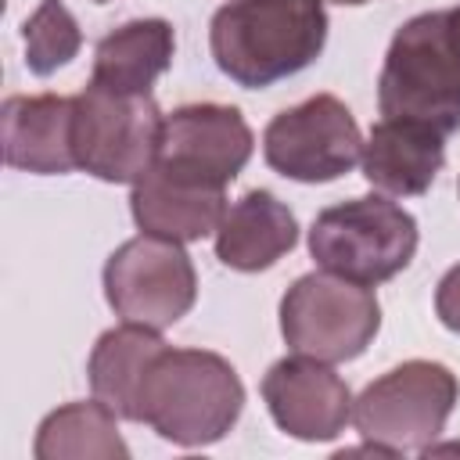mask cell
<instances>
[{
	"mask_svg": "<svg viewBox=\"0 0 460 460\" xmlns=\"http://www.w3.org/2000/svg\"><path fill=\"white\" fill-rule=\"evenodd\" d=\"M327 0H230L212 14L208 50L223 75L266 90L309 68L327 43Z\"/></svg>",
	"mask_w": 460,
	"mask_h": 460,
	"instance_id": "1",
	"label": "cell"
},
{
	"mask_svg": "<svg viewBox=\"0 0 460 460\" xmlns=\"http://www.w3.org/2000/svg\"><path fill=\"white\" fill-rule=\"evenodd\" d=\"M244 410L230 359L208 349H162L140 385V420L165 442L198 449L226 438Z\"/></svg>",
	"mask_w": 460,
	"mask_h": 460,
	"instance_id": "2",
	"label": "cell"
},
{
	"mask_svg": "<svg viewBox=\"0 0 460 460\" xmlns=\"http://www.w3.org/2000/svg\"><path fill=\"white\" fill-rule=\"evenodd\" d=\"M377 108L385 119H410L438 129H460V58L449 40V14L424 11L402 22L388 43Z\"/></svg>",
	"mask_w": 460,
	"mask_h": 460,
	"instance_id": "3",
	"label": "cell"
},
{
	"mask_svg": "<svg viewBox=\"0 0 460 460\" xmlns=\"http://www.w3.org/2000/svg\"><path fill=\"white\" fill-rule=\"evenodd\" d=\"M413 252L417 219L381 194L331 205L309 226V255L316 259V266L363 288L385 284L402 273Z\"/></svg>",
	"mask_w": 460,
	"mask_h": 460,
	"instance_id": "4",
	"label": "cell"
},
{
	"mask_svg": "<svg viewBox=\"0 0 460 460\" xmlns=\"http://www.w3.org/2000/svg\"><path fill=\"white\" fill-rule=\"evenodd\" d=\"M456 399L460 381L449 367L435 359H406L352 399V424L367 442L385 446L392 456L428 453Z\"/></svg>",
	"mask_w": 460,
	"mask_h": 460,
	"instance_id": "5",
	"label": "cell"
},
{
	"mask_svg": "<svg viewBox=\"0 0 460 460\" xmlns=\"http://www.w3.org/2000/svg\"><path fill=\"white\" fill-rule=\"evenodd\" d=\"M162 122L165 115L151 93H115L90 79L75 93V169L104 183H137L158 162Z\"/></svg>",
	"mask_w": 460,
	"mask_h": 460,
	"instance_id": "6",
	"label": "cell"
},
{
	"mask_svg": "<svg viewBox=\"0 0 460 460\" xmlns=\"http://www.w3.org/2000/svg\"><path fill=\"white\" fill-rule=\"evenodd\" d=\"M381 327V302L370 288L338 273H305L280 298V334L291 352L345 363L367 352Z\"/></svg>",
	"mask_w": 460,
	"mask_h": 460,
	"instance_id": "7",
	"label": "cell"
},
{
	"mask_svg": "<svg viewBox=\"0 0 460 460\" xmlns=\"http://www.w3.org/2000/svg\"><path fill=\"white\" fill-rule=\"evenodd\" d=\"M104 298L126 323L162 331L190 313L198 298V273L180 241L140 234L108 255Z\"/></svg>",
	"mask_w": 460,
	"mask_h": 460,
	"instance_id": "8",
	"label": "cell"
},
{
	"mask_svg": "<svg viewBox=\"0 0 460 460\" xmlns=\"http://www.w3.org/2000/svg\"><path fill=\"white\" fill-rule=\"evenodd\" d=\"M262 158L288 180L331 183L352 172L363 158V133L341 97L313 93L270 119L262 133Z\"/></svg>",
	"mask_w": 460,
	"mask_h": 460,
	"instance_id": "9",
	"label": "cell"
},
{
	"mask_svg": "<svg viewBox=\"0 0 460 460\" xmlns=\"http://www.w3.org/2000/svg\"><path fill=\"white\" fill-rule=\"evenodd\" d=\"M252 147V126L234 104H183L162 122L155 165L205 187H226L248 165Z\"/></svg>",
	"mask_w": 460,
	"mask_h": 460,
	"instance_id": "10",
	"label": "cell"
},
{
	"mask_svg": "<svg viewBox=\"0 0 460 460\" xmlns=\"http://www.w3.org/2000/svg\"><path fill=\"white\" fill-rule=\"evenodd\" d=\"M273 424L298 442H331L352 420V392L331 363L316 356L277 359L259 385Z\"/></svg>",
	"mask_w": 460,
	"mask_h": 460,
	"instance_id": "11",
	"label": "cell"
},
{
	"mask_svg": "<svg viewBox=\"0 0 460 460\" xmlns=\"http://www.w3.org/2000/svg\"><path fill=\"white\" fill-rule=\"evenodd\" d=\"M75 97L61 93H14L0 108L4 162L36 176H61L75 169L72 151Z\"/></svg>",
	"mask_w": 460,
	"mask_h": 460,
	"instance_id": "12",
	"label": "cell"
},
{
	"mask_svg": "<svg viewBox=\"0 0 460 460\" xmlns=\"http://www.w3.org/2000/svg\"><path fill=\"white\" fill-rule=\"evenodd\" d=\"M129 212L140 234L169 237V241H201L216 234L226 212V187H205L183 176L151 165L129 194Z\"/></svg>",
	"mask_w": 460,
	"mask_h": 460,
	"instance_id": "13",
	"label": "cell"
},
{
	"mask_svg": "<svg viewBox=\"0 0 460 460\" xmlns=\"http://www.w3.org/2000/svg\"><path fill=\"white\" fill-rule=\"evenodd\" d=\"M359 165L374 190L392 198H417L446 165V137L424 122L381 119L363 140Z\"/></svg>",
	"mask_w": 460,
	"mask_h": 460,
	"instance_id": "14",
	"label": "cell"
},
{
	"mask_svg": "<svg viewBox=\"0 0 460 460\" xmlns=\"http://www.w3.org/2000/svg\"><path fill=\"white\" fill-rule=\"evenodd\" d=\"M295 244H298L295 212L262 187L241 194L216 226V259L237 273L270 270Z\"/></svg>",
	"mask_w": 460,
	"mask_h": 460,
	"instance_id": "15",
	"label": "cell"
},
{
	"mask_svg": "<svg viewBox=\"0 0 460 460\" xmlns=\"http://www.w3.org/2000/svg\"><path fill=\"white\" fill-rule=\"evenodd\" d=\"M176 32L165 18H133L93 47V83L115 93H151L155 79L172 65Z\"/></svg>",
	"mask_w": 460,
	"mask_h": 460,
	"instance_id": "16",
	"label": "cell"
},
{
	"mask_svg": "<svg viewBox=\"0 0 460 460\" xmlns=\"http://www.w3.org/2000/svg\"><path fill=\"white\" fill-rule=\"evenodd\" d=\"M162 349L165 341L158 338V331L140 327V323L122 320V327L104 331L86 363L93 399H101L122 420H140V385H144L151 359Z\"/></svg>",
	"mask_w": 460,
	"mask_h": 460,
	"instance_id": "17",
	"label": "cell"
},
{
	"mask_svg": "<svg viewBox=\"0 0 460 460\" xmlns=\"http://www.w3.org/2000/svg\"><path fill=\"white\" fill-rule=\"evenodd\" d=\"M36 460H61V456H101V460H126L129 446L115 428V413L101 402H68L43 417L32 446Z\"/></svg>",
	"mask_w": 460,
	"mask_h": 460,
	"instance_id": "18",
	"label": "cell"
},
{
	"mask_svg": "<svg viewBox=\"0 0 460 460\" xmlns=\"http://www.w3.org/2000/svg\"><path fill=\"white\" fill-rule=\"evenodd\" d=\"M22 43H25V65L32 75H54L65 68L79 47L83 32L65 7V0H40V7L22 22Z\"/></svg>",
	"mask_w": 460,
	"mask_h": 460,
	"instance_id": "19",
	"label": "cell"
},
{
	"mask_svg": "<svg viewBox=\"0 0 460 460\" xmlns=\"http://www.w3.org/2000/svg\"><path fill=\"white\" fill-rule=\"evenodd\" d=\"M435 313H438V320L453 334H460V262L449 266L446 277L438 280V288H435Z\"/></svg>",
	"mask_w": 460,
	"mask_h": 460,
	"instance_id": "20",
	"label": "cell"
},
{
	"mask_svg": "<svg viewBox=\"0 0 460 460\" xmlns=\"http://www.w3.org/2000/svg\"><path fill=\"white\" fill-rule=\"evenodd\" d=\"M446 14H449V40H453V50H456V58H460V4L449 7Z\"/></svg>",
	"mask_w": 460,
	"mask_h": 460,
	"instance_id": "21",
	"label": "cell"
},
{
	"mask_svg": "<svg viewBox=\"0 0 460 460\" xmlns=\"http://www.w3.org/2000/svg\"><path fill=\"white\" fill-rule=\"evenodd\" d=\"M327 4H341V7H359V4H367V0H327Z\"/></svg>",
	"mask_w": 460,
	"mask_h": 460,
	"instance_id": "22",
	"label": "cell"
},
{
	"mask_svg": "<svg viewBox=\"0 0 460 460\" xmlns=\"http://www.w3.org/2000/svg\"><path fill=\"white\" fill-rule=\"evenodd\" d=\"M93 4H108V0H93Z\"/></svg>",
	"mask_w": 460,
	"mask_h": 460,
	"instance_id": "23",
	"label": "cell"
},
{
	"mask_svg": "<svg viewBox=\"0 0 460 460\" xmlns=\"http://www.w3.org/2000/svg\"><path fill=\"white\" fill-rule=\"evenodd\" d=\"M456 190H460V183H456Z\"/></svg>",
	"mask_w": 460,
	"mask_h": 460,
	"instance_id": "24",
	"label": "cell"
}]
</instances>
